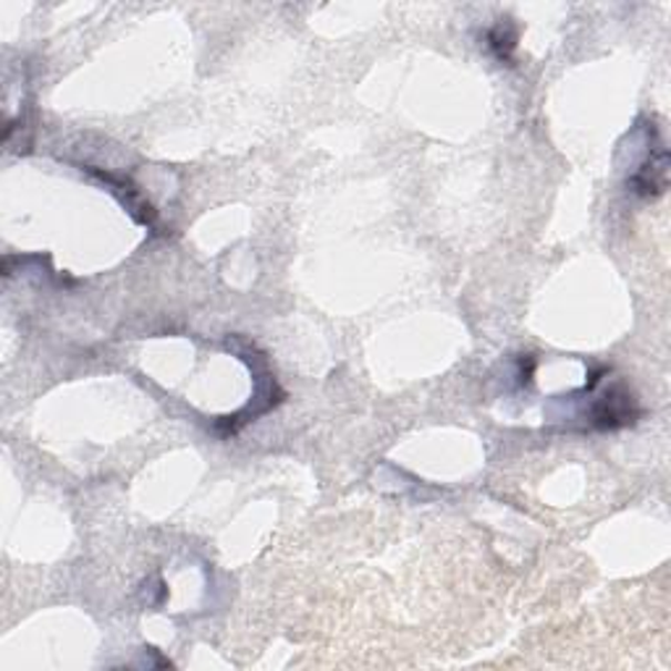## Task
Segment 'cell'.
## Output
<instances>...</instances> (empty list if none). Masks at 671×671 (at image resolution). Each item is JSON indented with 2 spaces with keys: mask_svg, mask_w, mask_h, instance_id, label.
<instances>
[{
  "mask_svg": "<svg viewBox=\"0 0 671 671\" xmlns=\"http://www.w3.org/2000/svg\"><path fill=\"white\" fill-rule=\"evenodd\" d=\"M575 415H580L592 431H619L638 423L640 404L624 383H613L609 391L592 399L590 406H572L569 412H561L559 420H572Z\"/></svg>",
  "mask_w": 671,
  "mask_h": 671,
  "instance_id": "1",
  "label": "cell"
},
{
  "mask_svg": "<svg viewBox=\"0 0 671 671\" xmlns=\"http://www.w3.org/2000/svg\"><path fill=\"white\" fill-rule=\"evenodd\" d=\"M669 153L663 149V145L659 142V134H655V128H648V142H646V158L638 168H634V174L630 176V182H627V187H630L632 195L638 197H659L663 195V189H667L669 184Z\"/></svg>",
  "mask_w": 671,
  "mask_h": 671,
  "instance_id": "2",
  "label": "cell"
},
{
  "mask_svg": "<svg viewBox=\"0 0 671 671\" xmlns=\"http://www.w3.org/2000/svg\"><path fill=\"white\" fill-rule=\"evenodd\" d=\"M90 174L97 176L100 182H103L105 187H109L113 192V195H116L121 199V205H124V208L128 213H132L137 224H142V226H155V210L149 208V203H145V199H142L140 189L134 187V184L128 182V178L113 176V174H103V171H97V168H90Z\"/></svg>",
  "mask_w": 671,
  "mask_h": 671,
  "instance_id": "3",
  "label": "cell"
},
{
  "mask_svg": "<svg viewBox=\"0 0 671 671\" xmlns=\"http://www.w3.org/2000/svg\"><path fill=\"white\" fill-rule=\"evenodd\" d=\"M485 45L498 61L509 63L514 48H517V27L512 24V19H498V24L485 34Z\"/></svg>",
  "mask_w": 671,
  "mask_h": 671,
  "instance_id": "4",
  "label": "cell"
}]
</instances>
